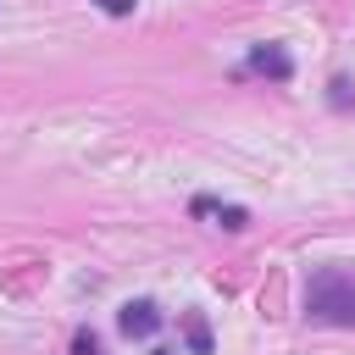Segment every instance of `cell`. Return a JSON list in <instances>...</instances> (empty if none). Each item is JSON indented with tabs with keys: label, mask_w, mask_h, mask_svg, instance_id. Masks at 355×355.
Segmentation results:
<instances>
[{
	"label": "cell",
	"mask_w": 355,
	"mask_h": 355,
	"mask_svg": "<svg viewBox=\"0 0 355 355\" xmlns=\"http://www.w3.org/2000/svg\"><path fill=\"white\" fill-rule=\"evenodd\" d=\"M155 355H166V349H155Z\"/></svg>",
	"instance_id": "obj_7"
},
{
	"label": "cell",
	"mask_w": 355,
	"mask_h": 355,
	"mask_svg": "<svg viewBox=\"0 0 355 355\" xmlns=\"http://www.w3.org/2000/svg\"><path fill=\"white\" fill-rule=\"evenodd\" d=\"M305 316L311 322H327V327H355V272H316L305 283Z\"/></svg>",
	"instance_id": "obj_1"
},
{
	"label": "cell",
	"mask_w": 355,
	"mask_h": 355,
	"mask_svg": "<svg viewBox=\"0 0 355 355\" xmlns=\"http://www.w3.org/2000/svg\"><path fill=\"white\" fill-rule=\"evenodd\" d=\"M189 211L205 216V222H216V227H227V233H244V227H250V211H244V205H222V200H211V194H200Z\"/></svg>",
	"instance_id": "obj_3"
},
{
	"label": "cell",
	"mask_w": 355,
	"mask_h": 355,
	"mask_svg": "<svg viewBox=\"0 0 355 355\" xmlns=\"http://www.w3.org/2000/svg\"><path fill=\"white\" fill-rule=\"evenodd\" d=\"M183 327H189V349H194V355H205V349H211V333H205V322L189 311V316H183Z\"/></svg>",
	"instance_id": "obj_5"
},
{
	"label": "cell",
	"mask_w": 355,
	"mask_h": 355,
	"mask_svg": "<svg viewBox=\"0 0 355 355\" xmlns=\"http://www.w3.org/2000/svg\"><path fill=\"white\" fill-rule=\"evenodd\" d=\"M116 327H122L128 338H150V333L161 327V305H155V300H128L122 316H116Z\"/></svg>",
	"instance_id": "obj_2"
},
{
	"label": "cell",
	"mask_w": 355,
	"mask_h": 355,
	"mask_svg": "<svg viewBox=\"0 0 355 355\" xmlns=\"http://www.w3.org/2000/svg\"><path fill=\"white\" fill-rule=\"evenodd\" d=\"M250 67H255V72H266V78H277V83L294 72V61H288V50H283V44H255V50H250Z\"/></svg>",
	"instance_id": "obj_4"
},
{
	"label": "cell",
	"mask_w": 355,
	"mask_h": 355,
	"mask_svg": "<svg viewBox=\"0 0 355 355\" xmlns=\"http://www.w3.org/2000/svg\"><path fill=\"white\" fill-rule=\"evenodd\" d=\"M94 6H100V11H111V17H128V11H133V0H94Z\"/></svg>",
	"instance_id": "obj_6"
}]
</instances>
